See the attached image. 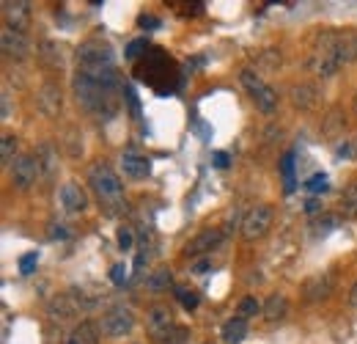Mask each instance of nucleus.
<instances>
[{
	"mask_svg": "<svg viewBox=\"0 0 357 344\" xmlns=\"http://www.w3.org/2000/svg\"><path fill=\"white\" fill-rule=\"evenodd\" d=\"M223 232L220 229H214V226H209V229H201L187 245H184V256H190V259H198V256H206L209 251H214L220 243H223Z\"/></svg>",
	"mask_w": 357,
	"mask_h": 344,
	"instance_id": "10",
	"label": "nucleus"
},
{
	"mask_svg": "<svg viewBox=\"0 0 357 344\" xmlns=\"http://www.w3.org/2000/svg\"><path fill=\"white\" fill-rule=\"evenodd\" d=\"M278 168H280V176H283V193H286V196L294 193V190H297V179H294V152H286V154L280 157Z\"/></svg>",
	"mask_w": 357,
	"mask_h": 344,
	"instance_id": "25",
	"label": "nucleus"
},
{
	"mask_svg": "<svg viewBox=\"0 0 357 344\" xmlns=\"http://www.w3.org/2000/svg\"><path fill=\"white\" fill-rule=\"evenodd\" d=\"M138 25H141V28H160V19H157V17H152V14H141Z\"/></svg>",
	"mask_w": 357,
	"mask_h": 344,
	"instance_id": "40",
	"label": "nucleus"
},
{
	"mask_svg": "<svg viewBox=\"0 0 357 344\" xmlns=\"http://www.w3.org/2000/svg\"><path fill=\"white\" fill-rule=\"evenodd\" d=\"M50 317H55V320H66V317H74L77 314V309H80V303L72 298V295H58L55 301H50Z\"/></svg>",
	"mask_w": 357,
	"mask_h": 344,
	"instance_id": "21",
	"label": "nucleus"
},
{
	"mask_svg": "<svg viewBox=\"0 0 357 344\" xmlns=\"http://www.w3.org/2000/svg\"><path fill=\"white\" fill-rule=\"evenodd\" d=\"M305 212H308V215L322 212V201H319V199H308V201H305Z\"/></svg>",
	"mask_w": 357,
	"mask_h": 344,
	"instance_id": "42",
	"label": "nucleus"
},
{
	"mask_svg": "<svg viewBox=\"0 0 357 344\" xmlns=\"http://www.w3.org/2000/svg\"><path fill=\"white\" fill-rule=\"evenodd\" d=\"M341 66L344 63H341V58L336 55V50L330 44V30H319L316 33V41H314V50L308 55V69L316 77L327 80V77H336L341 72Z\"/></svg>",
	"mask_w": 357,
	"mask_h": 344,
	"instance_id": "5",
	"label": "nucleus"
},
{
	"mask_svg": "<svg viewBox=\"0 0 357 344\" xmlns=\"http://www.w3.org/2000/svg\"><path fill=\"white\" fill-rule=\"evenodd\" d=\"M305 190H308L311 196L327 193V190H330V179H327V174H314V176L305 182Z\"/></svg>",
	"mask_w": 357,
	"mask_h": 344,
	"instance_id": "31",
	"label": "nucleus"
},
{
	"mask_svg": "<svg viewBox=\"0 0 357 344\" xmlns=\"http://www.w3.org/2000/svg\"><path fill=\"white\" fill-rule=\"evenodd\" d=\"M72 88H74L77 105L96 119H110L121 108L124 88H121L119 69H113V72H83V69H77L74 77H72Z\"/></svg>",
	"mask_w": 357,
	"mask_h": 344,
	"instance_id": "1",
	"label": "nucleus"
},
{
	"mask_svg": "<svg viewBox=\"0 0 357 344\" xmlns=\"http://www.w3.org/2000/svg\"><path fill=\"white\" fill-rule=\"evenodd\" d=\"M39 58H41L50 69H61V66H63V50H61V44H55V41H41V44H39Z\"/></svg>",
	"mask_w": 357,
	"mask_h": 344,
	"instance_id": "24",
	"label": "nucleus"
},
{
	"mask_svg": "<svg viewBox=\"0 0 357 344\" xmlns=\"http://www.w3.org/2000/svg\"><path fill=\"white\" fill-rule=\"evenodd\" d=\"M66 344H99V325L91 323V320L80 323V325L72 331V336H69Z\"/></svg>",
	"mask_w": 357,
	"mask_h": 344,
	"instance_id": "23",
	"label": "nucleus"
},
{
	"mask_svg": "<svg viewBox=\"0 0 357 344\" xmlns=\"http://www.w3.org/2000/svg\"><path fill=\"white\" fill-rule=\"evenodd\" d=\"M314 88H308V85H294V102L300 105V108H311L314 105Z\"/></svg>",
	"mask_w": 357,
	"mask_h": 344,
	"instance_id": "35",
	"label": "nucleus"
},
{
	"mask_svg": "<svg viewBox=\"0 0 357 344\" xmlns=\"http://www.w3.org/2000/svg\"><path fill=\"white\" fill-rule=\"evenodd\" d=\"M77 69H83V72H113L116 69L113 47L99 36L85 39L77 47Z\"/></svg>",
	"mask_w": 357,
	"mask_h": 344,
	"instance_id": "4",
	"label": "nucleus"
},
{
	"mask_svg": "<svg viewBox=\"0 0 357 344\" xmlns=\"http://www.w3.org/2000/svg\"><path fill=\"white\" fill-rule=\"evenodd\" d=\"M88 185L91 193L96 196L99 207L108 215H121L127 212V199H124V185L119 179V174L108 165V163H94L88 168Z\"/></svg>",
	"mask_w": 357,
	"mask_h": 344,
	"instance_id": "2",
	"label": "nucleus"
},
{
	"mask_svg": "<svg viewBox=\"0 0 357 344\" xmlns=\"http://www.w3.org/2000/svg\"><path fill=\"white\" fill-rule=\"evenodd\" d=\"M50 237H52V240H66V237H69V229H66L63 223H52V226H50Z\"/></svg>",
	"mask_w": 357,
	"mask_h": 344,
	"instance_id": "39",
	"label": "nucleus"
},
{
	"mask_svg": "<svg viewBox=\"0 0 357 344\" xmlns=\"http://www.w3.org/2000/svg\"><path fill=\"white\" fill-rule=\"evenodd\" d=\"M303 295H305L308 303L327 301V298L333 295V276H330V273H319V276L308 279L305 287H303Z\"/></svg>",
	"mask_w": 357,
	"mask_h": 344,
	"instance_id": "17",
	"label": "nucleus"
},
{
	"mask_svg": "<svg viewBox=\"0 0 357 344\" xmlns=\"http://www.w3.org/2000/svg\"><path fill=\"white\" fill-rule=\"evenodd\" d=\"M258 312H264V306L256 301V295H247V298H242V301H239V317H245V320H247V317H256Z\"/></svg>",
	"mask_w": 357,
	"mask_h": 344,
	"instance_id": "33",
	"label": "nucleus"
},
{
	"mask_svg": "<svg viewBox=\"0 0 357 344\" xmlns=\"http://www.w3.org/2000/svg\"><path fill=\"white\" fill-rule=\"evenodd\" d=\"M121 171L130 179H146L152 174V160L135 149H124L121 152Z\"/></svg>",
	"mask_w": 357,
	"mask_h": 344,
	"instance_id": "15",
	"label": "nucleus"
},
{
	"mask_svg": "<svg viewBox=\"0 0 357 344\" xmlns=\"http://www.w3.org/2000/svg\"><path fill=\"white\" fill-rule=\"evenodd\" d=\"M355 110H357V97H355Z\"/></svg>",
	"mask_w": 357,
	"mask_h": 344,
	"instance_id": "47",
	"label": "nucleus"
},
{
	"mask_svg": "<svg viewBox=\"0 0 357 344\" xmlns=\"http://www.w3.org/2000/svg\"><path fill=\"white\" fill-rule=\"evenodd\" d=\"M341 226V215H322L311 229H314V237H327L330 232H336Z\"/></svg>",
	"mask_w": 357,
	"mask_h": 344,
	"instance_id": "28",
	"label": "nucleus"
},
{
	"mask_svg": "<svg viewBox=\"0 0 357 344\" xmlns=\"http://www.w3.org/2000/svg\"><path fill=\"white\" fill-rule=\"evenodd\" d=\"M0 47H3V52H6L8 58H14V61H25V58L30 55V41H28V36L19 33V30H11V28H3V33H0Z\"/></svg>",
	"mask_w": 357,
	"mask_h": 344,
	"instance_id": "14",
	"label": "nucleus"
},
{
	"mask_svg": "<svg viewBox=\"0 0 357 344\" xmlns=\"http://www.w3.org/2000/svg\"><path fill=\"white\" fill-rule=\"evenodd\" d=\"M212 160H214V165H217V168H228V163H231V157H228L225 152H214V157H212Z\"/></svg>",
	"mask_w": 357,
	"mask_h": 344,
	"instance_id": "41",
	"label": "nucleus"
},
{
	"mask_svg": "<svg viewBox=\"0 0 357 344\" xmlns=\"http://www.w3.org/2000/svg\"><path fill=\"white\" fill-rule=\"evenodd\" d=\"M146 52H149V41H146V39H135V41L127 44L124 58H127V61H138V58L146 55Z\"/></svg>",
	"mask_w": 357,
	"mask_h": 344,
	"instance_id": "34",
	"label": "nucleus"
},
{
	"mask_svg": "<svg viewBox=\"0 0 357 344\" xmlns=\"http://www.w3.org/2000/svg\"><path fill=\"white\" fill-rule=\"evenodd\" d=\"M349 303H352V306H357V281H355V287L349 290Z\"/></svg>",
	"mask_w": 357,
	"mask_h": 344,
	"instance_id": "45",
	"label": "nucleus"
},
{
	"mask_svg": "<svg viewBox=\"0 0 357 344\" xmlns=\"http://www.w3.org/2000/svg\"><path fill=\"white\" fill-rule=\"evenodd\" d=\"M247 336V320L245 317H231L223 325V342L225 344H242Z\"/></svg>",
	"mask_w": 357,
	"mask_h": 344,
	"instance_id": "22",
	"label": "nucleus"
},
{
	"mask_svg": "<svg viewBox=\"0 0 357 344\" xmlns=\"http://www.w3.org/2000/svg\"><path fill=\"white\" fill-rule=\"evenodd\" d=\"M3 17H6V28L25 33V28L30 22V3H22V0L11 3L8 0V3H3Z\"/></svg>",
	"mask_w": 357,
	"mask_h": 344,
	"instance_id": "16",
	"label": "nucleus"
},
{
	"mask_svg": "<svg viewBox=\"0 0 357 344\" xmlns=\"http://www.w3.org/2000/svg\"><path fill=\"white\" fill-rule=\"evenodd\" d=\"M176 292V301L187 309V312H192V309H198V303H201V298H198V292H192V290H187V287H176L174 290Z\"/></svg>",
	"mask_w": 357,
	"mask_h": 344,
	"instance_id": "32",
	"label": "nucleus"
},
{
	"mask_svg": "<svg viewBox=\"0 0 357 344\" xmlns=\"http://www.w3.org/2000/svg\"><path fill=\"white\" fill-rule=\"evenodd\" d=\"M146 262H149V251H146V248H141V251H138V256H135V270H141Z\"/></svg>",
	"mask_w": 357,
	"mask_h": 344,
	"instance_id": "43",
	"label": "nucleus"
},
{
	"mask_svg": "<svg viewBox=\"0 0 357 344\" xmlns=\"http://www.w3.org/2000/svg\"><path fill=\"white\" fill-rule=\"evenodd\" d=\"M330 44L341 63H355L357 61V30L344 28V30H330Z\"/></svg>",
	"mask_w": 357,
	"mask_h": 344,
	"instance_id": "12",
	"label": "nucleus"
},
{
	"mask_svg": "<svg viewBox=\"0 0 357 344\" xmlns=\"http://www.w3.org/2000/svg\"><path fill=\"white\" fill-rule=\"evenodd\" d=\"M36 105H39V110L47 119H55L61 113V108H63V91H61V85L55 80H47L39 88V94H36Z\"/></svg>",
	"mask_w": 357,
	"mask_h": 344,
	"instance_id": "11",
	"label": "nucleus"
},
{
	"mask_svg": "<svg viewBox=\"0 0 357 344\" xmlns=\"http://www.w3.org/2000/svg\"><path fill=\"white\" fill-rule=\"evenodd\" d=\"M239 80H242V85H245V91L250 94V99H253V105L261 110V113H275L278 110V91L258 74V72H253V69H242L239 72Z\"/></svg>",
	"mask_w": 357,
	"mask_h": 344,
	"instance_id": "6",
	"label": "nucleus"
},
{
	"mask_svg": "<svg viewBox=\"0 0 357 344\" xmlns=\"http://www.w3.org/2000/svg\"><path fill=\"white\" fill-rule=\"evenodd\" d=\"M168 287H174V273H171V267H157V270L146 279V290H149V292H168Z\"/></svg>",
	"mask_w": 357,
	"mask_h": 344,
	"instance_id": "26",
	"label": "nucleus"
},
{
	"mask_svg": "<svg viewBox=\"0 0 357 344\" xmlns=\"http://www.w3.org/2000/svg\"><path fill=\"white\" fill-rule=\"evenodd\" d=\"M39 174H41V165H39V157L36 154H19L14 160V165H11V182H14L17 190L33 188L36 179H39Z\"/></svg>",
	"mask_w": 357,
	"mask_h": 344,
	"instance_id": "9",
	"label": "nucleus"
},
{
	"mask_svg": "<svg viewBox=\"0 0 357 344\" xmlns=\"http://www.w3.org/2000/svg\"><path fill=\"white\" fill-rule=\"evenodd\" d=\"M17 157H19L17 154V138L14 135H3V141H0V160H3V165H14Z\"/></svg>",
	"mask_w": 357,
	"mask_h": 344,
	"instance_id": "29",
	"label": "nucleus"
},
{
	"mask_svg": "<svg viewBox=\"0 0 357 344\" xmlns=\"http://www.w3.org/2000/svg\"><path fill=\"white\" fill-rule=\"evenodd\" d=\"M36 157H39L41 174H44L47 179H52V176L58 174V149H55V143H50V141L39 143V149H36Z\"/></svg>",
	"mask_w": 357,
	"mask_h": 344,
	"instance_id": "19",
	"label": "nucleus"
},
{
	"mask_svg": "<svg viewBox=\"0 0 357 344\" xmlns=\"http://www.w3.org/2000/svg\"><path fill=\"white\" fill-rule=\"evenodd\" d=\"M36 265H39V251H30V254L19 256V273L22 276H30L36 270Z\"/></svg>",
	"mask_w": 357,
	"mask_h": 344,
	"instance_id": "36",
	"label": "nucleus"
},
{
	"mask_svg": "<svg viewBox=\"0 0 357 344\" xmlns=\"http://www.w3.org/2000/svg\"><path fill=\"white\" fill-rule=\"evenodd\" d=\"M138 80H143L149 88H154L160 97H168L176 88V63L168 58V52L163 47H149V52L143 55V61L135 69Z\"/></svg>",
	"mask_w": 357,
	"mask_h": 344,
	"instance_id": "3",
	"label": "nucleus"
},
{
	"mask_svg": "<svg viewBox=\"0 0 357 344\" xmlns=\"http://www.w3.org/2000/svg\"><path fill=\"white\" fill-rule=\"evenodd\" d=\"M58 201H61V207H63L66 212H72V215H80V212H85V210H88V193H85L77 182H66V185H61V190H58Z\"/></svg>",
	"mask_w": 357,
	"mask_h": 344,
	"instance_id": "13",
	"label": "nucleus"
},
{
	"mask_svg": "<svg viewBox=\"0 0 357 344\" xmlns=\"http://www.w3.org/2000/svg\"><path fill=\"white\" fill-rule=\"evenodd\" d=\"M286 314H289V301H286V295H280V292L269 295L267 303H264V320H267V323H280V320H286Z\"/></svg>",
	"mask_w": 357,
	"mask_h": 344,
	"instance_id": "20",
	"label": "nucleus"
},
{
	"mask_svg": "<svg viewBox=\"0 0 357 344\" xmlns=\"http://www.w3.org/2000/svg\"><path fill=\"white\" fill-rule=\"evenodd\" d=\"M352 146H355V160H357V138L352 141Z\"/></svg>",
	"mask_w": 357,
	"mask_h": 344,
	"instance_id": "46",
	"label": "nucleus"
},
{
	"mask_svg": "<svg viewBox=\"0 0 357 344\" xmlns=\"http://www.w3.org/2000/svg\"><path fill=\"white\" fill-rule=\"evenodd\" d=\"M135 328V314L130 306H113L102 314V323H99V331L110 339H121L127 334H132Z\"/></svg>",
	"mask_w": 357,
	"mask_h": 344,
	"instance_id": "8",
	"label": "nucleus"
},
{
	"mask_svg": "<svg viewBox=\"0 0 357 344\" xmlns=\"http://www.w3.org/2000/svg\"><path fill=\"white\" fill-rule=\"evenodd\" d=\"M157 344H187L190 339V328H184V325H171L168 331H163L160 336H154Z\"/></svg>",
	"mask_w": 357,
	"mask_h": 344,
	"instance_id": "27",
	"label": "nucleus"
},
{
	"mask_svg": "<svg viewBox=\"0 0 357 344\" xmlns=\"http://www.w3.org/2000/svg\"><path fill=\"white\" fill-rule=\"evenodd\" d=\"M116 243H119V248H121V251H132V245H135L132 229H130V226H121V229H119V234H116Z\"/></svg>",
	"mask_w": 357,
	"mask_h": 344,
	"instance_id": "37",
	"label": "nucleus"
},
{
	"mask_svg": "<svg viewBox=\"0 0 357 344\" xmlns=\"http://www.w3.org/2000/svg\"><path fill=\"white\" fill-rule=\"evenodd\" d=\"M127 279H130V273H127V265H124V262L113 265V270H110V281H113L116 287H124V284H127Z\"/></svg>",
	"mask_w": 357,
	"mask_h": 344,
	"instance_id": "38",
	"label": "nucleus"
},
{
	"mask_svg": "<svg viewBox=\"0 0 357 344\" xmlns=\"http://www.w3.org/2000/svg\"><path fill=\"white\" fill-rule=\"evenodd\" d=\"M272 218H275V212H272L269 204H256V207H250V210L245 212V218H242V237H245L247 243L261 240V237L272 229Z\"/></svg>",
	"mask_w": 357,
	"mask_h": 344,
	"instance_id": "7",
	"label": "nucleus"
},
{
	"mask_svg": "<svg viewBox=\"0 0 357 344\" xmlns=\"http://www.w3.org/2000/svg\"><path fill=\"white\" fill-rule=\"evenodd\" d=\"M146 325H149L152 336H160L163 331H168L171 325H176V323H174V312H171L165 303H157V306H152V309L146 312Z\"/></svg>",
	"mask_w": 357,
	"mask_h": 344,
	"instance_id": "18",
	"label": "nucleus"
},
{
	"mask_svg": "<svg viewBox=\"0 0 357 344\" xmlns=\"http://www.w3.org/2000/svg\"><path fill=\"white\" fill-rule=\"evenodd\" d=\"M341 212L347 218H357V182L347 188V193L341 196Z\"/></svg>",
	"mask_w": 357,
	"mask_h": 344,
	"instance_id": "30",
	"label": "nucleus"
},
{
	"mask_svg": "<svg viewBox=\"0 0 357 344\" xmlns=\"http://www.w3.org/2000/svg\"><path fill=\"white\" fill-rule=\"evenodd\" d=\"M206 270H209V259H201V262L192 267V273H195V276H203Z\"/></svg>",
	"mask_w": 357,
	"mask_h": 344,
	"instance_id": "44",
	"label": "nucleus"
}]
</instances>
